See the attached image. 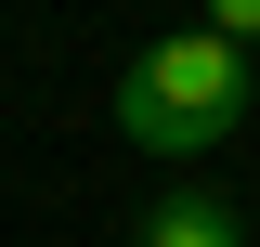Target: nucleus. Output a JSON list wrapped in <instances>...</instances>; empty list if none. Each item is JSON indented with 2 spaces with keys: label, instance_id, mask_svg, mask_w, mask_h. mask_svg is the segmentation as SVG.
<instances>
[{
  "label": "nucleus",
  "instance_id": "f257e3e1",
  "mask_svg": "<svg viewBox=\"0 0 260 247\" xmlns=\"http://www.w3.org/2000/svg\"><path fill=\"white\" fill-rule=\"evenodd\" d=\"M104 104H117V130L143 156H208L234 117H247V52L208 39V26H182V39H156V52H130Z\"/></svg>",
  "mask_w": 260,
  "mask_h": 247
},
{
  "label": "nucleus",
  "instance_id": "f03ea898",
  "mask_svg": "<svg viewBox=\"0 0 260 247\" xmlns=\"http://www.w3.org/2000/svg\"><path fill=\"white\" fill-rule=\"evenodd\" d=\"M143 247H247V208H234V195H208V182H182V195H156V208H143Z\"/></svg>",
  "mask_w": 260,
  "mask_h": 247
},
{
  "label": "nucleus",
  "instance_id": "7ed1b4c3",
  "mask_svg": "<svg viewBox=\"0 0 260 247\" xmlns=\"http://www.w3.org/2000/svg\"><path fill=\"white\" fill-rule=\"evenodd\" d=\"M247 104H260V52H247Z\"/></svg>",
  "mask_w": 260,
  "mask_h": 247
}]
</instances>
